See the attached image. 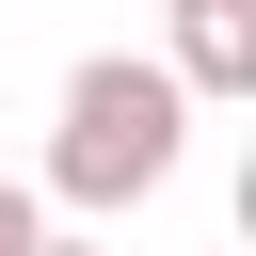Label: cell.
Here are the masks:
<instances>
[{
	"instance_id": "obj_1",
	"label": "cell",
	"mask_w": 256,
	"mask_h": 256,
	"mask_svg": "<svg viewBox=\"0 0 256 256\" xmlns=\"http://www.w3.org/2000/svg\"><path fill=\"white\" fill-rule=\"evenodd\" d=\"M176 144H192L176 64H144V48H80L64 128H48V192H64V208H144V192L176 176Z\"/></svg>"
},
{
	"instance_id": "obj_2",
	"label": "cell",
	"mask_w": 256,
	"mask_h": 256,
	"mask_svg": "<svg viewBox=\"0 0 256 256\" xmlns=\"http://www.w3.org/2000/svg\"><path fill=\"white\" fill-rule=\"evenodd\" d=\"M176 96H256V0H176Z\"/></svg>"
},
{
	"instance_id": "obj_3",
	"label": "cell",
	"mask_w": 256,
	"mask_h": 256,
	"mask_svg": "<svg viewBox=\"0 0 256 256\" xmlns=\"http://www.w3.org/2000/svg\"><path fill=\"white\" fill-rule=\"evenodd\" d=\"M32 224H48V208H32L16 176H0V256H32Z\"/></svg>"
},
{
	"instance_id": "obj_4",
	"label": "cell",
	"mask_w": 256,
	"mask_h": 256,
	"mask_svg": "<svg viewBox=\"0 0 256 256\" xmlns=\"http://www.w3.org/2000/svg\"><path fill=\"white\" fill-rule=\"evenodd\" d=\"M32 256H96V240H48V224H32Z\"/></svg>"
},
{
	"instance_id": "obj_5",
	"label": "cell",
	"mask_w": 256,
	"mask_h": 256,
	"mask_svg": "<svg viewBox=\"0 0 256 256\" xmlns=\"http://www.w3.org/2000/svg\"><path fill=\"white\" fill-rule=\"evenodd\" d=\"M160 16H176V0H160Z\"/></svg>"
}]
</instances>
